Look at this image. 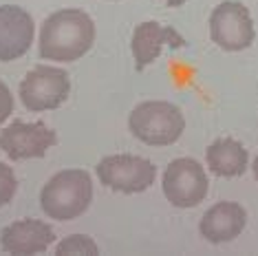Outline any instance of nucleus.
<instances>
[{"label":"nucleus","mask_w":258,"mask_h":256,"mask_svg":"<svg viewBox=\"0 0 258 256\" xmlns=\"http://www.w3.org/2000/svg\"><path fill=\"white\" fill-rule=\"evenodd\" d=\"M33 18L18 5L0 7V62L22 57L33 44Z\"/></svg>","instance_id":"obj_9"},{"label":"nucleus","mask_w":258,"mask_h":256,"mask_svg":"<svg viewBox=\"0 0 258 256\" xmlns=\"http://www.w3.org/2000/svg\"><path fill=\"white\" fill-rule=\"evenodd\" d=\"M55 241L53 228L40 219H20L7 225L0 234V245L5 252L16 256L40 254Z\"/></svg>","instance_id":"obj_10"},{"label":"nucleus","mask_w":258,"mask_h":256,"mask_svg":"<svg viewBox=\"0 0 258 256\" xmlns=\"http://www.w3.org/2000/svg\"><path fill=\"white\" fill-rule=\"evenodd\" d=\"M55 254L57 256H64V254H89V256H95V254H99V247H97V243L93 241L91 236L71 234L55 247Z\"/></svg>","instance_id":"obj_14"},{"label":"nucleus","mask_w":258,"mask_h":256,"mask_svg":"<svg viewBox=\"0 0 258 256\" xmlns=\"http://www.w3.org/2000/svg\"><path fill=\"white\" fill-rule=\"evenodd\" d=\"M99 183L108 190L137 195L155 183L157 168L150 159L137 155H108L97 164Z\"/></svg>","instance_id":"obj_5"},{"label":"nucleus","mask_w":258,"mask_h":256,"mask_svg":"<svg viewBox=\"0 0 258 256\" xmlns=\"http://www.w3.org/2000/svg\"><path fill=\"white\" fill-rule=\"evenodd\" d=\"M57 135L42 121H11L0 131V150L14 161L38 159L55 146Z\"/></svg>","instance_id":"obj_8"},{"label":"nucleus","mask_w":258,"mask_h":256,"mask_svg":"<svg viewBox=\"0 0 258 256\" xmlns=\"http://www.w3.org/2000/svg\"><path fill=\"white\" fill-rule=\"evenodd\" d=\"M128 128L148 146H170L183 135L185 119L179 106L163 100L142 102L133 108Z\"/></svg>","instance_id":"obj_3"},{"label":"nucleus","mask_w":258,"mask_h":256,"mask_svg":"<svg viewBox=\"0 0 258 256\" xmlns=\"http://www.w3.org/2000/svg\"><path fill=\"white\" fill-rule=\"evenodd\" d=\"M163 44L183 46L185 40L174 31L172 27H163L159 22H142L133 33V55H135V69L144 71L148 64H152L159 57Z\"/></svg>","instance_id":"obj_12"},{"label":"nucleus","mask_w":258,"mask_h":256,"mask_svg":"<svg viewBox=\"0 0 258 256\" xmlns=\"http://www.w3.org/2000/svg\"><path fill=\"white\" fill-rule=\"evenodd\" d=\"M71 93L69 73L57 67H33L20 82V100L31 113L53 110L67 102Z\"/></svg>","instance_id":"obj_4"},{"label":"nucleus","mask_w":258,"mask_h":256,"mask_svg":"<svg viewBox=\"0 0 258 256\" xmlns=\"http://www.w3.org/2000/svg\"><path fill=\"white\" fill-rule=\"evenodd\" d=\"M18 190V181H16V174L11 170V166L0 161V208L11 203V199L16 197Z\"/></svg>","instance_id":"obj_15"},{"label":"nucleus","mask_w":258,"mask_h":256,"mask_svg":"<svg viewBox=\"0 0 258 256\" xmlns=\"http://www.w3.org/2000/svg\"><path fill=\"white\" fill-rule=\"evenodd\" d=\"M163 3H166L168 7H181V5L187 3V0H163Z\"/></svg>","instance_id":"obj_17"},{"label":"nucleus","mask_w":258,"mask_h":256,"mask_svg":"<svg viewBox=\"0 0 258 256\" xmlns=\"http://www.w3.org/2000/svg\"><path fill=\"white\" fill-rule=\"evenodd\" d=\"M205 159H208V166L216 177H240L245 170H247V148L240 142L232 137H223L216 139L212 146L205 153Z\"/></svg>","instance_id":"obj_13"},{"label":"nucleus","mask_w":258,"mask_h":256,"mask_svg":"<svg viewBox=\"0 0 258 256\" xmlns=\"http://www.w3.org/2000/svg\"><path fill=\"white\" fill-rule=\"evenodd\" d=\"M95 42V22L82 9H62L51 14L40 29V55L44 60L75 62Z\"/></svg>","instance_id":"obj_1"},{"label":"nucleus","mask_w":258,"mask_h":256,"mask_svg":"<svg viewBox=\"0 0 258 256\" xmlns=\"http://www.w3.org/2000/svg\"><path fill=\"white\" fill-rule=\"evenodd\" d=\"M247 225V212L236 201H219L203 214L199 232L210 243H230Z\"/></svg>","instance_id":"obj_11"},{"label":"nucleus","mask_w":258,"mask_h":256,"mask_svg":"<svg viewBox=\"0 0 258 256\" xmlns=\"http://www.w3.org/2000/svg\"><path fill=\"white\" fill-rule=\"evenodd\" d=\"M14 113V95H11L9 86L0 80V124L7 121Z\"/></svg>","instance_id":"obj_16"},{"label":"nucleus","mask_w":258,"mask_h":256,"mask_svg":"<svg viewBox=\"0 0 258 256\" xmlns=\"http://www.w3.org/2000/svg\"><path fill=\"white\" fill-rule=\"evenodd\" d=\"M254 177H256V181H258V155H256V159H254Z\"/></svg>","instance_id":"obj_18"},{"label":"nucleus","mask_w":258,"mask_h":256,"mask_svg":"<svg viewBox=\"0 0 258 256\" xmlns=\"http://www.w3.org/2000/svg\"><path fill=\"white\" fill-rule=\"evenodd\" d=\"M163 195L174 208H197L205 201L210 181L205 168L192 157H179L170 161L163 172Z\"/></svg>","instance_id":"obj_6"},{"label":"nucleus","mask_w":258,"mask_h":256,"mask_svg":"<svg viewBox=\"0 0 258 256\" xmlns=\"http://www.w3.org/2000/svg\"><path fill=\"white\" fill-rule=\"evenodd\" d=\"M210 36L223 51H243L254 42L256 31L247 7L236 0L216 5L210 16Z\"/></svg>","instance_id":"obj_7"},{"label":"nucleus","mask_w":258,"mask_h":256,"mask_svg":"<svg viewBox=\"0 0 258 256\" xmlns=\"http://www.w3.org/2000/svg\"><path fill=\"white\" fill-rule=\"evenodd\" d=\"M93 201L91 174L80 168L53 174L40 192V208L49 219L73 221L89 210Z\"/></svg>","instance_id":"obj_2"}]
</instances>
